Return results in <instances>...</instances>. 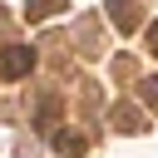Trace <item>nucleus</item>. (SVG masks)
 Masks as SVG:
<instances>
[{
	"mask_svg": "<svg viewBox=\"0 0 158 158\" xmlns=\"http://www.w3.org/2000/svg\"><path fill=\"white\" fill-rule=\"evenodd\" d=\"M89 148V138L84 133H74V128H54V153H64V158H79Z\"/></svg>",
	"mask_w": 158,
	"mask_h": 158,
	"instance_id": "nucleus-4",
	"label": "nucleus"
},
{
	"mask_svg": "<svg viewBox=\"0 0 158 158\" xmlns=\"http://www.w3.org/2000/svg\"><path fill=\"white\" fill-rule=\"evenodd\" d=\"M74 44H79L84 54H94V49H99V40H94V20H84V30H74Z\"/></svg>",
	"mask_w": 158,
	"mask_h": 158,
	"instance_id": "nucleus-7",
	"label": "nucleus"
},
{
	"mask_svg": "<svg viewBox=\"0 0 158 158\" xmlns=\"http://www.w3.org/2000/svg\"><path fill=\"white\" fill-rule=\"evenodd\" d=\"M59 10H64V0H25V20L30 25H40V20L59 15Z\"/></svg>",
	"mask_w": 158,
	"mask_h": 158,
	"instance_id": "nucleus-6",
	"label": "nucleus"
},
{
	"mask_svg": "<svg viewBox=\"0 0 158 158\" xmlns=\"http://www.w3.org/2000/svg\"><path fill=\"white\" fill-rule=\"evenodd\" d=\"M54 123H59V94L49 89V94L35 104V128H54Z\"/></svg>",
	"mask_w": 158,
	"mask_h": 158,
	"instance_id": "nucleus-5",
	"label": "nucleus"
},
{
	"mask_svg": "<svg viewBox=\"0 0 158 158\" xmlns=\"http://www.w3.org/2000/svg\"><path fill=\"white\" fill-rule=\"evenodd\" d=\"M138 99H143V104L158 114V79H138Z\"/></svg>",
	"mask_w": 158,
	"mask_h": 158,
	"instance_id": "nucleus-8",
	"label": "nucleus"
},
{
	"mask_svg": "<svg viewBox=\"0 0 158 158\" xmlns=\"http://www.w3.org/2000/svg\"><path fill=\"white\" fill-rule=\"evenodd\" d=\"M30 69H35V49L30 44H10L0 54V79H25Z\"/></svg>",
	"mask_w": 158,
	"mask_h": 158,
	"instance_id": "nucleus-2",
	"label": "nucleus"
},
{
	"mask_svg": "<svg viewBox=\"0 0 158 158\" xmlns=\"http://www.w3.org/2000/svg\"><path fill=\"white\" fill-rule=\"evenodd\" d=\"M104 15H109V25H114L118 35H133V30H138V20H143L138 0H104Z\"/></svg>",
	"mask_w": 158,
	"mask_h": 158,
	"instance_id": "nucleus-1",
	"label": "nucleus"
},
{
	"mask_svg": "<svg viewBox=\"0 0 158 158\" xmlns=\"http://www.w3.org/2000/svg\"><path fill=\"white\" fill-rule=\"evenodd\" d=\"M109 123H114L118 133H143V128H148L143 109H133V104H114V109H109Z\"/></svg>",
	"mask_w": 158,
	"mask_h": 158,
	"instance_id": "nucleus-3",
	"label": "nucleus"
},
{
	"mask_svg": "<svg viewBox=\"0 0 158 158\" xmlns=\"http://www.w3.org/2000/svg\"><path fill=\"white\" fill-rule=\"evenodd\" d=\"M148 49H153V54H158V20H153V25H148Z\"/></svg>",
	"mask_w": 158,
	"mask_h": 158,
	"instance_id": "nucleus-9",
	"label": "nucleus"
}]
</instances>
